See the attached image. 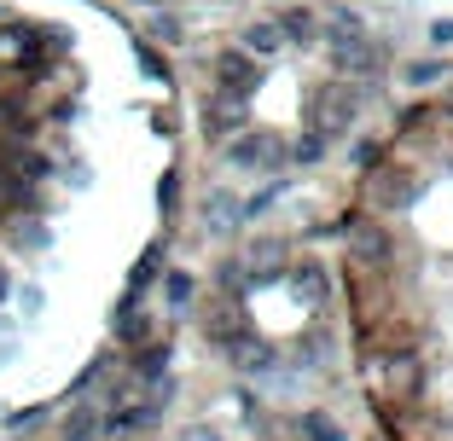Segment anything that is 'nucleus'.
<instances>
[{"label": "nucleus", "instance_id": "obj_1", "mask_svg": "<svg viewBox=\"0 0 453 441\" xmlns=\"http://www.w3.org/2000/svg\"><path fill=\"white\" fill-rule=\"evenodd\" d=\"M6 239H12L18 250H35V244L47 239V232H41V227H6Z\"/></svg>", "mask_w": 453, "mask_h": 441}, {"label": "nucleus", "instance_id": "obj_2", "mask_svg": "<svg viewBox=\"0 0 453 441\" xmlns=\"http://www.w3.org/2000/svg\"><path fill=\"white\" fill-rule=\"evenodd\" d=\"M6 291H12V279H6V273H0V302H6Z\"/></svg>", "mask_w": 453, "mask_h": 441}]
</instances>
